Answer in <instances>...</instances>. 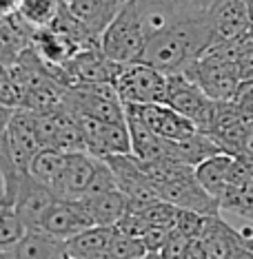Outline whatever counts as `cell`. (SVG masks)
I'll return each instance as SVG.
<instances>
[{"label":"cell","instance_id":"cell-1","mask_svg":"<svg viewBox=\"0 0 253 259\" xmlns=\"http://www.w3.org/2000/svg\"><path fill=\"white\" fill-rule=\"evenodd\" d=\"M211 45H213V36H211L209 18L204 14L173 22L151 33L147 38L140 60L160 69L162 73H175L202 56Z\"/></svg>","mask_w":253,"mask_h":259},{"label":"cell","instance_id":"cell-2","mask_svg":"<svg viewBox=\"0 0 253 259\" xmlns=\"http://www.w3.org/2000/svg\"><path fill=\"white\" fill-rule=\"evenodd\" d=\"M147 45V31L142 25L138 3L131 0L111 18L100 36V51L116 64H129L140 60Z\"/></svg>","mask_w":253,"mask_h":259},{"label":"cell","instance_id":"cell-3","mask_svg":"<svg viewBox=\"0 0 253 259\" xmlns=\"http://www.w3.org/2000/svg\"><path fill=\"white\" fill-rule=\"evenodd\" d=\"M114 87L125 104H154L164 102L167 73L142 60L120 64L114 78Z\"/></svg>","mask_w":253,"mask_h":259},{"label":"cell","instance_id":"cell-4","mask_svg":"<svg viewBox=\"0 0 253 259\" xmlns=\"http://www.w3.org/2000/svg\"><path fill=\"white\" fill-rule=\"evenodd\" d=\"M218 100L209 98L202 91V87L196 84L189 75L175 71L167 73V96H164V104L173 107L175 111H180L182 115H187L189 120L196 124L200 131L207 133L213 120V111H215Z\"/></svg>","mask_w":253,"mask_h":259},{"label":"cell","instance_id":"cell-5","mask_svg":"<svg viewBox=\"0 0 253 259\" xmlns=\"http://www.w3.org/2000/svg\"><path fill=\"white\" fill-rule=\"evenodd\" d=\"M182 73L189 75L213 100H233L240 84L238 64L215 56L213 51H204L200 58L187 64Z\"/></svg>","mask_w":253,"mask_h":259},{"label":"cell","instance_id":"cell-6","mask_svg":"<svg viewBox=\"0 0 253 259\" xmlns=\"http://www.w3.org/2000/svg\"><path fill=\"white\" fill-rule=\"evenodd\" d=\"M207 18L213 45L240 38L251 31V9L244 0H213L209 5Z\"/></svg>","mask_w":253,"mask_h":259},{"label":"cell","instance_id":"cell-7","mask_svg":"<svg viewBox=\"0 0 253 259\" xmlns=\"http://www.w3.org/2000/svg\"><path fill=\"white\" fill-rule=\"evenodd\" d=\"M56 199H58V195L54 193V188L38 182L29 173H25L20 178L18 191H16L14 208H16V213L20 215V220L25 222L27 228H40L45 215L49 213V208L56 204Z\"/></svg>","mask_w":253,"mask_h":259},{"label":"cell","instance_id":"cell-8","mask_svg":"<svg viewBox=\"0 0 253 259\" xmlns=\"http://www.w3.org/2000/svg\"><path fill=\"white\" fill-rule=\"evenodd\" d=\"M5 142H7L9 155L14 164L22 170L29 168V162L36 153L43 149L36 133V122H33V111L31 109H16L11 115L7 131H5Z\"/></svg>","mask_w":253,"mask_h":259},{"label":"cell","instance_id":"cell-9","mask_svg":"<svg viewBox=\"0 0 253 259\" xmlns=\"http://www.w3.org/2000/svg\"><path fill=\"white\" fill-rule=\"evenodd\" d=\"M142 117V122L162 140H185L189 135L198 133L200 128L193 124L187 115L164 102L154 104H127Z\"/></svg>","mask_w":253,"mask_h":259},{"label":"cell","instance_id":"cell-10","mask_svg":"<svg viewBox=\"0 0 253 259\" xmlns=\"http://www.w3.org/2000/svg\"><path fill=\"white\" fill-rule=\"evenodd\" d=\"M96 226L87 210V206L82 199H56V204L49 208V213L45 215L40 228L54 235L58 239H71L74 235L82 233L85 228Z\"/></svg>","mask_w":253,"mask_h":259},{"label":"cell","instance_id":"cell-11","mask_svg":"<svg viewBox=\"0 0 253 259\" xmlns=\"http://www.w3.org/2000/svg\"><path fill=\"white\" fill-rule=\"evenodd\" d=\"M156 182L158 195L164 202H171L178 208H189V210H198L204 215H218L220 213V202L209 195L200 182L196 178L191 180H180V182Z\"/></svg>","mask_w":253,"mask_h":259},{"label":"cell","instance_id":"cell-12","mask_svg":"<svg viewBox=\"0 0 253 259\" xmlns=\"http://www.w3.org/2000/svg\"><path fill=\"white\" fill-rule=\"evenodd\" d=\"M100 157L91 155L87 151L80 153H67V166H64L60 180L56 182L54 193L60 199H80L85 197L89 188L93 173H96Z\"/></svg>","mask_w":253,"mask_h":259},{"label":"cell","instance_id":"cell-13","mask_svg":"<svg viewBox=\"0 0 253 259\" xmlns=\"http://www.w3.org/2000/svg\"><path fill=\"white\" fill-rule=\"evenodd\" d=\"M200 244L207 250L209 259H231L233 252L244 244V237L233 224H229L225 217L218 213V215H209L204 233L200 235Z\"/></svg>","mask_w":253,"mask_h":259},{"label":"cell","instance_id":"cell-14","mask_svg":"<svg viewBox=\"0 0 253 259\" xmlns=\"http://www.w3.org/2000/svg\"><path fill=\"white\" fill-rule=\"evenodd\" d=\"M16 259H67V241L49 235L43 228H27L20 241L14 244Z\"/></svg>","mask_w":253,"mask_h":259},{"label":"cell","instance_id":"cell-15","mask_svg":"<svg viewBox=\"0 0 253 259\" xmlns=\"http://www.w3.org/2000/svg\"><path fill=\"white\" fill-rule=\"evenodd\" d=\"M127 111V128H129V138H131V153L138 157L140 162H156L162 160L164 151H162V138L151 131L149 126L142 122L136 111L125 104Z\"/></svg>","mask_w":253,"mask_h":259},{"label":"cell","instance_id":"cell-16","mask_svg":"<svg viewBox=\"0 0 253 259\" xmlns=\"http://www.w3.org/2000/svg\"><path fill=\"white\" fill-rule=\"evenodd\" d=\"M233 157L235 155H231V153H215V155L207 157L196 166V180L218 202H220L222 193L229 186V173H231Z\"/></svg>","mask_w":253,"mask_h":259},{"label":"cell","instance_id":"cell-17","mask_svg":"<svg viewBox=\"0 0 253 259\" xmlns=\"http://www.w3.org/2000/svg\"><path fill=\"white\" fill-rule=\"evenodd\" d=\"M80 199L85 202L96 226H116L127 215V195L120 188L100 193V195H87Z\"/></svg>","mask_w":253,"mask_h":259},{"label":"cell","instance_id":"cell-18","mask_svg":"<svg viewBox=\"0 0 253 259\" xmlns=\"http://www.w3.org/2000/svg\"><path fill=\"white\" fill-rule=\"evenodd\" d=\"M114 226H89L82 233L67 239V252L69 257H82V259H102L109 241L114 239Z\"/></svg>","mask_w":253,"mask_h":259},{"label":"cell","instance_id":"cell-19","mask_svg":"<svg viewBox=\"0 0 253 259\" xmlns=\"http://www.w3.org/2000/svg\"><path fill=\"white\" fill-rule=\"evenodd\" d=\"M64 166H67V153L60 149H54V146H43V149L31 157L27 173L31 175V178H36L38 182L54 188L56 182L60 180Z\"/></svg>","mask_w":253,"mask_h":259},{"label":"cell","instance_id":"cell-20","mask_svg":"<svg viewBox=\"0 0 253 259\" xmlns=\"http://www.w3.org/2000/svg\"><path fill=\"white\" fill-rule=\"evenodd\" d=\"M62 9V0H22L20 18L31 29L51 27Z\"/></svg>","mask_w":253,"mask_h":259},{"label":"cell","instance_id":"cell-21","mask_svg":"<svg viewBox=\"0 0 253 259\" xmlns=\"http://www.w3.org/2000/svg\"><path fill=\"white\" fill-rule=\"evenodd\" d=\"M144 255H149V252H147L142 237H131V235H122L116 231L114 239L109 241L102 259H140Z\"/></svg>","mask_w":253,"mask_h":259},{"label":"cell","instance_id":"cell-22","mask_svg":"<svg viewBox=\"0 0 253 259\" xmlns=\"http://www.w3.org/2000/svg\"><path fill=\"white\" fill-rule=\"evenodd\" d=\"M25 233L27 226L16 213V208L0 199V246H14Z\"/></svg>","mask_w":253,"mask_h":259},{"label":"cell","instance_id":"cell-23","mask_svg":"<svg viewBox=\"0 0 253 259\" xmlns=\"http://www.w3.org/2000/svg\"><path fill=\"white\" fill-rule=\"evenodd\" d=\"M178 206H173L171 202H164V199H158L156 204H151L147 210H142L144 222L149 226H167V228H173L175 231V220H178Z\"/></svg>","mask_w":253,"mask_h":259},{"label":"cell","instance_id":"cell-24","mask_svg":"<svg viewBox=\"0 0 253 259\" xmlns=\"http://www.w3.org/2000/svg\"><path fill=\"white\" fill-rule=\"evenodd\" d=\"M209 215L198 213V210H189V208H180L178 210V220H175V231L189 239H200V235L204 233Z\"/></svg>","mask_w":253,"mask_h":259},{"label":"cell","instance_id":"cell-25","mask_svg":"<svg viewBox=\"0 0 253 259\" xmlns=\"http://www.w3.org/2000/svg\"><path fill=\"white\" fill-rule=\"evenodd\" d=\"M173 228L167 226H147V231L142 233V241L147 246V252H162V248L167 246V241L171 239Z\"/></svg>","mask_w":253,"mask_h":259},{"label":"cell","instance_id":"cell-26","mask_svg":"<svg viewBox=\"0 0 253 259\" xmlns=\"http://www.w3.org/2000/svg\"><path fill=\"white\" fill-rule=\"evenodd\" d=\"M189 244H191V239H189V237H185V235H180L178 231H173L171 239L167 241V246L162 248L160 255H162L164 259H185Z\"/></svg>","mask_w":253,"mask_h":259},{"label":"cell","instance_id":"cell-27","mask_svg":"<svg viewBox=\"0 0 253 259\" xmlns=\"http://www.w3.org/2000/svg\"><path fill=\"white\" fill-rule=\"evenodd\" d=\"M22 0H0V18H16L20 14Z\"/></svg>","mask_w":253,"mask_h":259},{"label":"cell","instance_id":"cell-28","mask_svg":"<svg viewBox=\"0 0 253 259\" xmlns=\"http://www.w3.org/2000/svg\"><path fill=\"white\" fill-rule=\"evenodd\" d=\"M185 259H209V257H207V250H204L202 244H200V239H191V244H189V248H187Z\"/></svg>","mask_w":253,"mask_h":259},{"label":"cell","instance_id":"cell-29","mask_svg":"<svg viewBox=\"0 0 253 259\" xmlns=\"http://www.w3.org/2000/svg\"><path fill=\"white\" fill-rule=\"evenodd\" d=\"M100 5H102L104 9H107V14L111 16V18H114V16L118 14V11H120L122 7H125L127 3H131V0H98Z\"/></svg>","mask_w":253,"mask_h":259},{"label":"cell","instance_id":"cell-30","mask_svg":"<svg viewBox=\"0 0 253 259\" xmlns=\"http://www.w3.org/2000/svg\"><path fill=\"white\" fill-rule=\"evenodd\" d=\"M14 111L16 109H9V107H5V104H0V135L7 131V124H9L11 115H14Z\"/></svg>","mask_w":253,"mask_h":259},{"label":"cell","instance_id":"cell-31","mask_svg":"<svg viewBox=\"0 0 253 259\" xmlns=\"http://www.w3.org/2000/svg\"><path fill=\"white\" fill-rule=\"evenodd\" d=\"M231 259H253V250H251L246 244H242L238 250L233 252V257H231Z\"/></svg>","mask_w":253,"mask_h":259},{"label":"cell","instance_id":"cell-32","mask_svg":"<svg viewBox=\"0 0 253 259\" xmlns=\"http://www.w3.org/2000/svg\"><path fill=\"white\" fill-rule=\"evenodd\" d=\"M244 153L253 155V120H249V131H246V144H244Z\"/></svg>","mask_w":253,"mask_h":259},{"label":"cell","instance_id":"cell-33","mask_svg":"<svg viewBox=\"0 0 253 259\" xmlns=\"http://www.w3.org/2000/svg\"><path fill=\"white\" fill-rule=\"evenodd\" d=\"M149 259H164L160 252H149Z\"/></svg>","mask_w":253,"mask_h":259},{"label":"cell","instance_id":"cell-34","mask_svg":"<svg viewBox=\"0 0 253 259\" xmlns=\"http://www.w3.org/2000/svg\"><path fill=\"white\" fill-rule=\"evenodd\" d=\"M244 244H246V246H249V248L253 250V237H246V239H244Z\"/></svg>","mask_w":253,"mask_h":259},{"label":"cell","instance_id":"cell-35","mask_svg":"<svg viewBox=\"0 0 253 259\" xmlns=\"http://www.w3.org/2000/svg\"><path fill=\"white\" fill-rule=\"evenodd\" d=\"M246 5H249V9H253V0H244Z\"/></svg>","mask_w":253,"mask_h":259},{"label":"cell","instance_id":"cell-36","mask_svg":"<svg viewBox=\"0 0 253 259\" xmlns=\"http://www.w3.org/2000/svg\"><path fill=\"white\" fill-rule=\"evenodd\" d=\"M251 33H253V9H251Z\"/></svg>","mask_w":253,"mask_h":259},{"label":"cell","instance_id":"cell-37","mask_svg":"<svg viewBox=\"0 0 253 259\" xmlns=\"http://www.w3.org/2000/svg\"><path fill=\"white\" fill-rule=\"evenodd\" d=\"M67 259H82V257H67Z\"/></svg>","mask_w":253,"mask_h":259},{"label":"cell","instance_id":"cell-38","mask_svg":"<svg viewBox=\"0 0 253 259\" xmlns=\"http://www.w3.org/2000/svg\"><path fill=\"white\" fill-rule=\"evenodd\" d=\"M140 259H149V255H144V257H140Z\"/></svg>","mask_w":253,"mask_h":259}]
</instances>
